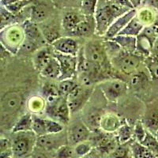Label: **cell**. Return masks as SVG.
<instances>
[{"label": "cell", "mask_w": 158, "mask_h": 158, "mask_svg": "<svg viewBox=\"0 0 158 158\" xmlns=\"http://www.w3.org/2000/svg\"><path fill=\"white\" fill-rule=\"evenodd\" d=\"M27 101L25 100L24 91L19 89L10 90L6 92L1 97V122L2 126L12 129L18 118L21 115L20 112Z\"/></svg>", "instance_id": "cell-1"}, {"label": "cell", "mask_w": 158, "mask_h": 158, "mask_svg": "<svg viewBox=\"0 0 158 158\" xmlns=\"http://www.w3.org/2000/svg\"><path fill=\"white\" fill-rule=\"evenodd\" d=\"M128 10H130L121 7L112 0H99L94 15L96 34L104 36L114 21Z\"/></svg>", "instance_id": "cell-2"}, {"label": "cell", "mask_w": 158, "mask_h": 158, "mask_svg": "<svg viewBox=\"0 0 158 158\" xmlns=\"http://www.w3.org/2000/svg\"><path fill=\"white\" fill-rule=\"evenodd\" d=\"M13 135L10 140L14 157H30L36 148L37 135L32 131L17 132Z\"/></svg>", "instance_id": "cell-3"}, {"label": "cell", "mask_w": 158, "mask_h": 158, "mask_svg": "<svg viewBox=\"0 0 158 158\" xmlns=\"http://www.w3.org/2000/svg\"><path fill=\"white\" fill-rule=\"evenodd\" d=\"M25 39V30L22 24H15L1 29L0 40L2 47L10 54H18Z\"/></svg>", "instance_id": "cell-4"}, {"label": "cell", "mask_w": 158, "mask_h": 158, "mask_svg": "<svg viewBox=\"0 0 158 158\" xmlns=\"http://www.w3.org/2000/svg\"><path fill=\"white\" fill-rule=\"evenodd\" d=\"M83 48L87 61L94 64L100 65L111 71L112 66L104 47V41H100L97 40H90L85 44Z\"/></svg>", "instance_id": "cell-5"}, {"label": "cell", "mask_w": 158, "mask_h": 158, "mask_svg": "<svg viewBox=\"0 0 158 158\" xmlns=\"http://www.w3.org/2000/svg\"><path fill=\"white\" fill-rule=\"evenodd\" d=\"M145 58L136 53H130L122 50L111 59L112 67L127 75L133 74L138 69Z\"/></svg>", "instance_id": "cell-6"}, {"label": "cell", "mask_w": 158, "mask_h": 158, "mask_svg": "<svg viewBox=\"0 0 158 158\" xmlns=\"http://www.w3.org/2000/svg\"><path fill=\"white\" fill-rule=\"evenodd\" d=\"M45 112L54 120L62 124H68L70 119V111L67 97H60L52 103H48Z\"/></svg>", "instance_id": "cell-7"}, {"label": "cell", "mask_w": 158, "mask_h": 158, "mask_svg": "<svg viewBox=\"0 0 158 158\" xmlns=\"http://www.w3.org/2000/svg\"><path fill=\"white\" fill-rule=\"evenodd\" d=\"M100 89L107 101L115 103L127 94L128 85L120 79H110L104 81L99 85Z\"/></svg>", "instance_id": "cell-8"}, {"label": "cell", "mask_w": 158, "mask_h": 158, "mask_svg": "<svg viewBox=\"0 0 158 158\" xmlns=\"http://www.w3.org/2000/svg\"><path fill=\"white\" fill-rule=\"evenodd\" d=\"M94 86L85 87L79 85L67 97L69 107L71 113H77L87 104L93 94Z\"/></svg>", "instance_id": "cell-9"}, {"label": "cell", "mask_w": 158, "mask_h": 158, "mask_svg": "<svg viewBox=\"0 0 158 158\" xmlns=\"http://www.w3.org/2000/svg\"><path fill=\"white\" fill-rule=\"evenodd\" d=\"M156 30L152 26H146L137 36L136 54L144 58L149 57L156 40Z\"/></svg>", "instance_id": "cell-10"}, {"label": "cell", "mask_w": 158, "mask_h": 158, "mask_svg": "<svg viewBox=\"0 0 158 158\" xmlns=\"http://www.w3.org/2000/svg\"><path fill=\"white\" fill-rule=\"evenodd\" d=\"M68 144L67 132L63 131L57 134H49L38 137L36 147L48 152H56L58 149Z\"/></svg>", "instance_id": "cell-11"}, {"label": "cell", "mask_w": 158, "mask_h": 158, "mask_svg": "<svg viewBox=\"0 0 158 158\" xmlns=\"http://www.w3.org/2000/svg\"><path fill=\"white\" fill-rule=\"evenodd\" d=\"M92 131L83 120H77L71 123L67 131L68 145L74 146L80 142L89 140Z\"/></svg>", "instance_id": "cell-12"}, {"label": "cell", "mask_w": 158, "mask_h": 158, "mask_svg": "<svg viewBox=\"0 0 158 158\" xmlns=\"http://www.w3.org/2000/svg\"><path fill=\"white\" fill-rule=\"evenodd\" d=\"M56 57L59 60L61 68V74L58 81L65 79H73L77 75V56H67L56 52Z\"/></svg>", "instance_id": "cell-13"}, {"label": "cell", "mask_w": 158, "mask_h": 158, "mask_svg": "<svg viewBox=\"0 0 158 158\" xmlns=\"http://www.w3.org/2000/svg\"><path fill=\"white\" fill-rule=\"evenodd\" d=\"M56 52L67 56H77L81 49L78 41L72 36H62L52 44Z\"/></svg>", "instance_id": "cell-14"}, {"label": "cell", "mask_w": 158, "mask_h": 158, "mask_svg": "<svg viewBox=\"0 0 158 158\" xmlns=\"http://www.w3.org/2000/svg\"><path fill=\"white\" fill-rule=\"evenodd\" d=\"M136 15L137 10L132 9L121 15L120 17H118V18H116L114 21L113 23L111 24V26L108 28V31L104 36V38L105 39H111V38L119 35V33L123 30L124 28L126 27L127 25L136 16Z\"/></svg>", "instance_id": "cell-15"}, {"label": "cell", "mask_w": 158, "mask_h": 158, "mask_svg": "<svg viewBox=\"0 0 158 158\" xmlns=\"http://www.w3.org/2000/svg\"><path fill=\"white\" fill-rule=\"evenodd\" d=\"M125 122L115 112H104L100 121V130L106 133H115Z\"/></svg>", "instance_id": "cell-16"}, {"label": "cell", "mask_w": 158, "mask_h": 158, "mask_svg": "<svg viewBox=\"0 0 158 158\" xmlns=\"http://www.w3.org/2000/svg\"><path fill=\"white\" fill-rule=\"evenodd\" d=\"M86 16L81 10H68L63 15L61 21L62 29L68 34H70L79 24L85 19Z\"/></svg>", "instance_id": "cell-17"}, {"label": "cell", "mask_w": 158, "mask_h": 158, "mask_svg": "<svg viewBox=\"0 0 158 158\" xmlns=\"http://www.w3.org/2000/svg\"><path fill=\"white\" fill-rule=\"evenodd\" d=\"M56 56V51L52 45L48 44L33 55V66L37 71L40 72L46 65Z\"/></svg>", "instance_id": "cell-18"}, {"label": "cell", "mask_w": 158, "mask_h": 158, "mask_svg": "<svg viewBox=\"0 0 158 158\" xmlns=\"http://www.w3.org/2000/svg\"><path fill=\"white\" fill-rule=\"evenodd\" d=\"M51 8L46 3L39 2H33L31 5L30 21L34 23L41 24L46 22L50 17Z\"/></svg>", "instance_id": "cell-19"}, {"label": "cell", "mask_w": 158, "mask_h": 158, "mask_svg": "<svg viewBox=\"0 0 158 158\" xmlns=\"http://www.w3.org/2000/svg\"><path fill=\"white\" fill-rule=\"evenodd\" d=\"M96 33V22L94 16H86L70 33L74 37H89Z\"/></svg>", "instance_id": "cell-20"}, {"label": "cell", "mask_w": 158, "mask_h": 158, "mask_svg": "<svg viewBox=\"0 0 158 158\" xmlns=\"http://www.w3.org/2000/svg\"><path fill=\"white\" fill-rule=\"evenodd\" d=\"M22 25H23L24 30H25L26 39L32 40L33 41L37 42L44 47L48 45L39 25L31 22L30 20H27L24 23H22Z\"/></svg>", "instance_id": "cell-21"}, {"label": "cell", "mask_w": 158, "mask_h": 158, "mask_svg": "<svg viewBox=\"0 0 158 158\" xmlns=\"http://www.w3.org/2000/svg\"><path fill=\"white\" fill-rule=\"evenodd\" d=\"M103 114L104 113H102L101 109L94 107L90 108L88 111L85 112L82 120L91 131H98L100 130V121Z\"/></svg>", "instance_id": "cell-22"}, {"label": "cell", "mask_w": 158, "mask_h": 158, "mask_svg": "<svg viewBox=\"0 0 158 158\" xmlns=\"http://www.w3.org/2000/svg\"><path fill=\"white\" fill-rule=\"evenodd\" d=\"M40 74L45 78L59 80L61 74V68L59 60L56 59V56L45 66L44 68L40 72Z\"/></svg>", "instance_id": "cell-23"}, {"label": "cell", "mask_w": 158, "mask_h": 158, "mask_svg": "<svg viewBox=\"0 0 158 158\" xmlns=\"http://www.w3.org/2000/svg\"><path fill=\"white\" fill-rule=\"evenodd\" d=\"M26 106L30 113H32V115H37L45 111L47 101L44 97L35 95L28 99Z\"/></svg>", "instance_id": "cell-24"}, {"label": "cell", "mask_w": 158, "mask_h": 158, "mask_svg": "<svg viewBox=\"0 0 158 158\" xmlns=\"http://www.w3.org/2000/svg\"><path fill=\"white\" fill-rule=\"evenodd\" d=\"M142 121L146 130L156 135L158 131V108H153L149 110Z\"/></svg>", "instance_id": "cell-25"}, {"label": "cell", "mask_w": 158, "mask_h": 158, "mask_svg": "<svg viewBox=\"0 0 158 158\" xmlns=\"http://www.w3.org/2000/svg\"><path fill=\"white\" fill-rule=\"evenodd\" d=\"M115 42H116L121 48L127 52L135 53L136 52L137 38L135 36H126V35H118L115 37L111 38Z\"/></svg>", "instance_id": "cell-26"}, {"label": "cell", "mask_w": 158, "mask_h": 158, "mask_svg": "<svg viewBox=\"0 0 158 158\" xmlns=\"http://www.w3.org/2000/svg\"><path fill=\"white\" fill-rule=\"evenodd\" d=\"M131 153L133 158H157L150 149L136 140L131 142Z\"/></svg>", "instance_id": "cell-27"}, {"label": "cell", "mask_w": 158, "mask_h": 158, "mask_svg": "<svg viewBox=\"0 0 158 158\" xmlns=\"http://www.w3.org/2000/svg\"><path fill=\"white\" fill-rule=\"evenodd\" d=\"M32 131V114L30 112L22 115L13 126L12 133Z\"/></svg>", "instance_id": "cell-28"}, {"label": "cell", "mask_w": 158, "mask_h": 158, "mask_svg": "<svg viewBox=\"0 0 158 158\" xmlns=\"http://www.w3.org/2000/svg\"><path fill=\"white\" fill-rule=\"evenodd\" d=\"M115 133V137L118 144L127 143L131 142L134 138V127L125 121Z\"/></svg>", "instance_id": "cell-29"}, {"label": "cell", "mask_w": 158, "mask_h": 158, "mask_svg": "<svg viewBox=\"0 0 158 158\" xmlns=\"http://www.w3.org/2000/svg\"><path fill=\"white\" fill-rule=\"evenodd\" d=\"M40 28L48 44L52 45L56 40L62 37L60 29L56 25H45L40 26Z\"/></svg>", "instance_id": "cell-30"}, {"label": "cell", "mask_w": 158, "mask_h": 158, "mask_svg": "<svg viewBox=\"0 0 158 158\" xmlns=\"http://www.w3.org/2000/svg\"><path fill=\"white\" fill-rule=\"evenodd\" d=\"M146 27L143 24L140 22L136 16L131 20V22L127 25V26L123 29V30L119 33V35H126L137 37L140 34L144 28Z\"/></svg>", "instance_id": "cell-31"}, {"label": "cell", "mask_w": 158, "mask_h": 158, "mask_svg": "<svg viewBox=\"0 0 158 158\" xmlns=\"http://www.w3.org/2000/svg\"><path fill=\"white\" fill-rule=\"evenodd\" d=\"M136 17L145 26H150L155 22L156 14L153 8L144 7L137 10Z\"/></svg>", "instance_id": "cell-32"}, {"label": "cell", "mask_w": 158, "mask_h": 158, "mask_svg": "<svg viewBox=\"0 0 158 158\" xmlns=\"http://www.w3.org/2000/svg\"><path fill=\"white\" fill-rule=\"evenodd\" d=\"M79 85V83L73 79H65L62 81H59L57 85L58 90L62 97H68L72 92L74 91Z\"/></svg>", "instance_id": "cell-33"}, {"label": "cell", "mask_w": 158, "mask_h": 158, "mask_svg": "<svg viewBox=\"0 0 158 158\" xmlns=\"http://www.w3.org/2000/svg\"><path fill=\"white\" fill-rule=\"evenodd\" d=\"M44 46L40 44L39 43L36 41H33L32 40H29L25 38L23 44L20 48L18 51V55L21 56H30V55H34L38 50L42 48Z\"/></svg>", "instance_id": "cell-34"}, {"label": "cell", "mask_w": 158, "mask_h": 158, "mask_svg": "<svg viewBox=\"0 0 158 158\" xmlns=\"http://www.w3.org/2000/svg\"><path fill=\"white\" fill-rule=\"evenodd\" d=\"M42 95L47 101V104L56 101L60 97L57 85L52 84L50 82L45 83L42 88Z\"/></svg>", "instance_id": "cell-35"}, {"label": "cell", "mask_w": 158, "mask_h": 158, "mask_svg": "<svg viewBox=\"0 0 158 158\" xmlns=\"http://www.w3.org/2000/svg\"><path fill=\"white\" fill-rule=\"evenodd\" d=\"M1 29L10 26V25L19 24L18 15H15L10 12L5 6L1 5Z\"/></svg>", "instance_id": "cell-36"}, {"label": "cell", "mask_w": 158, "mask_h": 158, "mask_svg": "<svg viewBox=\"0 0 158 158\" xmlns=\"http://www.w3.org/2000/svg\"><path fill=\"white\" fill-rule=\"evenodd\" d=\"M46 118H41L36 115H32V131L37 137L47 135L46 132Z\"/></svg>", "instance_id": "cell-37"}, {"label": "cell", "mask_w": 158, "mask_h": 158, "mask_svg": "<svg viewBox=\"0 0 158 158\" xmlns=\"http://www.w3.org/2000/svg\"><path fill=\"white\" fill-rule=\"evenodd\" d=\"M144 63L152 79H158V58L146 57L144 59Z\"/></svg>", "instance_id": "cell-38"}, {"label": "cell", "mask_w": 158, "mask_h": 158, "mask_svg": "<svg viewBox=\"0 0 158 158\" xmlns=\"http://www.w3.org/2000/svg\"><path fill=\"white\" fill-rule=\"evenodd\" d=\"M93 149H94V146L89 140L80 142L74 146V157H82L85 155L88 154Z\"/></svg>", "instance_id": "cell-39"}, {"label": "cell", "mask_w": 158, "mask_h": 158, "mask_svg": "<svg viewBox=\"0 0 158 158\" xmlns=\"http://www.w3.org/2000/svg\"><path fill=\"white\" fill-rule=\"evenodd\" d=\"M141 143L150 149L153 153H155L158 156V140L156 135H153L147 131L146 137Z\"/></svg>", "instance_id": "cell-40"}, {"label": "cell", "mask_w": 158, "mask_h": 158, "mask_svg": "<svg viewBox=\"0 0 158 158\" xmlns=\"http://www.w3.org/2000/svg\"><path fill=\"white\" fill-rule=\"evenodd\" d=\"M99 0H83L80 10L85 16H94Z\"/></svg>", "instance_id": "cell-41"}, {"label": "cell", "mask_w": 158, "mask_h": 158, "mask_svg": "<svg viewBox=\"0 0 158 158\" xmlns=\"http://www.w3.org/2000/svg\"><path fill=\"white\" fill-rule=\"evenodd\" d=\"M33 3L32 0H20L18 2H15V3L11 4V5L6 6H5L10 12H11L14 15H17L18 14L23 11L26 7H28L29 6L32 5Z\"/></svg>", "instance_id": "cell-42"}, {"label": "cell", "mask_w": 158, "mask_h": 158, "mask_svg": "<svg viewBox=\"0 0 158 158\" xmlns=\"http://www.w3.org/2000/svg\"><path fill=\"white\" fill-rule=\"evenodd\" d=\"M74 146L64 145L55 152V158H74Z\"/></svg>", "instance_id": "cell-43"}, {"label": "cell", "mask_w": 158, "mask_h": 158, "mask_svg": "<svg viewBox=\"0 0 158 158\" xmlns=\"http://www.w3.org/2000/svg\"><path fill=\"white\" fill-rule=\"evenodd\" d=\"M147 130L144 126L142 121H137L134 126V138L138 142H142L146 137Z\"/></svg>", "instance_id": "cell-44"}, {"label": "cell", "mask_w": 158, "mask_h": 158, "mask_svg": "<svg viewBox=\"0 0 158 158\" xmlns=\"http://www.w3.org/2000/svg\"><path fill=\"white\" fill-rule=\"evenodd\" d=\"M147 81V76L144 74V72H138L137 74H135L131 80V85L137 89L143 87L144 85L146 84Z\"/></svg>", "instance_id": "cell-45"}, {"label": "cell", "mask_w": 158, "mask_h": 158, "mask_svg": "<svg viewBox=\"0 0 158 158\" xmlns=\"http://www.w3.org/2000/svg\"><path fill=\"white\" fill-rule=\"evenodd\" d=\"M29 158H55V153L45 151L36 147Z\"/></svg>", "instance_id": "cell-46"}, {"label": "cell", "mask_w": 158, "mask_h": 158, "mask_svg": "<svg viewBox=\"0 0 158 158\" xmlns=\"http://www.w3.org/2000/svg\"><path fill=\"white\" fill-rule=\"evenodd\" d=\"M115 4H117L118 6H121V7L126 8L127 10H132L135 9L133 7L132 4L131 3L130 0H112Z\"/></svg>", "instance_id": "cell-47"}, {"label": "cell", "mask_w": 158, "mask_h": 158, "mask_svg": "<svg viewBox=\"0 0 158 158\" xmlns=\"http://www.w3.org/2000/svg\"><path fill=\"white\" fill-rule=\"evenodd\" d=\"M81 158H104V156H103V155L101 154V153L98 149L94 148L88 154L85 155L84 156Z\"/></svg>", "instance_id": "cell-48"}, {"label": "cell", "mask_w": 158, "mask_h": 158, "mask_svg": "<svg viewBox=\"0 0 158 158\" xmlns=\"http://www.w3.org/2000/svg\"><path fill=\"white\" fill-rule=\"evenodd\" d=\"M146 2L149 7L158 10V0H146Z\"/></svg>", "instance_id": "cell-49"}, {"label": "cell", "mask_w": 158, "mask_h": 158, "mask_svg": "<svg viewBox=\"0 0 158 158\" xmlns=\"http://www.w3.org/2000/svg\"><path fill=\"white\" fill-rule=\"evenodd\" d=\"M18 1H20V0H1V5L3 6H6L15 3Z\"/></svg>", "instance_id": "cell-50"}, {"label": "cell", "mask_w": 158, "mask_h": 158, "mask_svg": "<svg viewBox=\"0 0 158 158\" xmlns=\"http://www.w3.org/2000/svg\"><path fill=\"white\" fill-rule=\"evenodd\" d=\"M130 2L132 4L133 7L135 9H137V8H138L141 6V4L142 2V0H130Z\"/></svg>", "instance_id": "cell-51"}, {"label": "cell", "mask_w": 158, "mask_h": 158, "mask_svg": "<svg viewBox=\"0 0 158 158\" xmlns=\"http://www.w3.org/2000/svg\"><path fill=\"white\" fill-rule=\"evenodd\" d=\"M73 1H76V2H81L83 1V0H73Z\"/></svg>", "instance_id": "cell-52"}, {"label": "cell", "mask_w": 158, "mask_h": 158, "mask_svg": "<svg viewBox=\"0 0 158 158\" xmlns=\"http://www.w3.org/2000/svg\"><path fill=\"white\" fill-rule=\"evenodd\" d=\"M5 158H15V157H14V156H6V157Z\"/></svg>", "instance_id": "cell-53"}, {"label": "cell", "mask_w": 158, "mask_h": 158, "mask_svg": "<svg viewBox=\"0 0 158 158\" xmlns=\"http://www.w3.org/2000/svg\"><path fill=\"white\" fill-rule=\"evenodd\" d=\"M156 138H157V140H158V131H157V132H156Z\"/></svg>", "instance_id": "cell-54"}]
</instances>
